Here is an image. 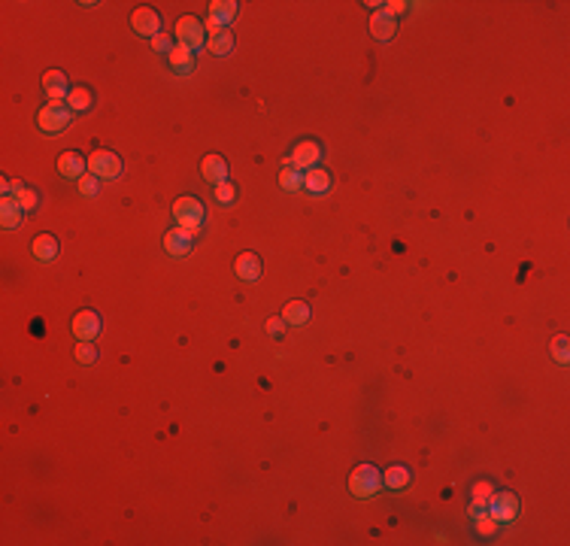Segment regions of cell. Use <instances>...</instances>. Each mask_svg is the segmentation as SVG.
<instances>
[{
	"label": "cell",
	"instance_id": "6da1fadb",
	"mask_svg": "<svg viewBox=\"0 0 570 546\" xmlns=\"http://www.w3.org/2000/svg\"><path fill=\"white\" fill-rule=\"evenodd\" d=\"M380 489H382V473L376 470L373 464H358L352 470V477H349V491L361 500L373 498Z\"/></svg>",
	"mask_w": 570,
	"mask_h": 546
},
{
	"label": "cell",
	"instance_id": "7a4b0ae2",
	"mask_svg": "<svg viewBox=\"0 0 570 546\" xmlns=\"http://www.w3.org/2000/svg\"><path fill=\"white\" fill-rule=\"evenodd\" d=\"M173 218H176V225L179 227H186V231L191 237H197L200 234V222H204V204H200L197 197H179L176 204H173Z\"/></svg>",
	"mask_w": 570,
	"mask_h": 546
},
{
	"label": "cell",
	"instance_id": "3957f363",
	"mask_svg": "<svg viewBox=\"0 0 570 546\" xmlns=\"http://www.w3.org/2000/svg\"><path fill=\"white\" fill-rule=\"evenodd\" d=\"M70 118H73V109L67 104H46L40 109V115H36V125H40L43 134L55 136V134H61L64 127L70 125Z\"/></svg>",
	"mask_w": 570,
	"mask_h": 546
},
{
	"label": "cell",
	"instance_id": "277c9868",
	"mask_svg": "<svg viewBox=\"0 0 570 546\" xmlns=\"http://www.w3.org/2000/svg\"><path fill=\"white\" fill-rule=\"evenodd\" d=\"M176 40H179V46H186V49H191V52L204 49L207 24H200V18H195V15H182L176 22Z\"/></svg>",
	"mask_w": 570,
	"mask_h": 546
},
{
	"label": "cell",
	"instance_id": "5b68a950",
	"mask_svg": "<svg viewBox=\"0 0 570 546\" xmlns=\"http://www.w3.org/2000/svg\"><path fill=\"white\" fill-rule=\"evenodd\" d=\"M485 513L494 516L498 522H513L519 516V498L513 491H492L489 504H485Z\"/></svg>",
	"mask_w": 570,
	"mask_h": 546
},
{
	"label": "cell",
	"instance_id": "8992f818",
	"mask_svg": "<svg viewBox=\"0 0 570 546\" xmlns=\"http://www.w3.org/2000/svg\"><path fill=\"white\" fill-rule=\"evenodd\" d=\"M88 170L100 179H116V176H122V158L109 149H97L88 158Z\"/></svg>",
	"mask_w": 570,
	"mask_h": 546
},
{
	"label": "cell",
	"instance_id": "52a82bcc",
	"mask_svg": "<svg viewBox=\"0 0 570 546\" xmlns=\"http://www.w3.org/2000/svg\"><path fill=\"white\" fill-rule=\"evenodd\" d=\"M321 161V146L316 143V140H303V143H298L294 146V152H291V167L294 170H300V173H307V170H312L316 164Z\"/></svg>",
	"mask_w": 570,
	"mask_h": 546
},
{
	"label": "cell",
	"instance_id": "ba28073f",
	"mask_svg": "<svg viewBox=\"0 0 570 546\" xmlns=\"http://www.w3.org/2000/svg\"><path fill=\"white\" fill-rule=\"evenodd\" d=\"M131 27L140 36H149V40H155V36L161 34V15L155 13L152 6H140V9H134V15H131Z\"/></svg>",
	"mask_w": 570,
	"mask_h": 546
},
{
	"label": "cell",
	"instance_id": "9c48e42d",
	"mask_svg": "<svg viewBox=\"0 0 570 546\" xmlns=\"http://www.w3.org/2000/svg\"><path fill=\"white\" fill-rule=\"evenodd\" d=\"M73 334L85 343H95V337L100 334V316L95 309H79V313L73 316Z\"/></svg>",
	"mask_w": 570,
	"mask_h": 546
},
{
	"label": "cell",
	"instance_id": "30bf717a",
	"mask_svg": "<svg viewBox=\"0 0 570 546\" xmlns=\"http://www.w3.org/2000/svg\"><path fill=\"white\" fill-rule=\"evenodd\" d=\"M43 88H46V94H49V104H61V100H67V94H70L67 76H64L61 70H46L43 73Z\"/></svg>",
	"mask_w": 570,
	"mask_h": 546
},
{
	"label": "cell",
	"instance_id": "8fae6325",
	"mask_svg": "<svg viewBox=\"0 0 570 546\" xmlns=\"http://www.w3.org/2000/svg\"><path fill=\"white\" fill-rule=\"evenodd\" d=\"M207 46L213 55H228L234 49V34L228 27H218L213 22H207Z\"/></svg>",
	"mask_w": 570,
	"mask_h": 546
},
{
	"label": "cell",
	"instance_id": "7c38bea8",
	"mask_svg": "<svg viewBox=\"0 0 570 546\" xmlns=\"http://www.w3.org/2000/svg\"><path fill=\"white\" fill-rule=\"evenodd\" d=\"M164 249H167L173 258H186L191 252V234L186 227H170V231L164 234Z\"/></svg>",
	"mask_w": 570,
	"mask_h": 546
},
{
	"label": "cell",
	"instance_id": "4fadbf2b",
	"mask_svg": "<svg viewBox=\"0 0 570 546\" xmlns=\"http://www.w3.org/2000/svg\"><path fill=\"white\" fill-rule=\"evenodd\" d=\"M85 167H88V161L82 158L79 152H64L58 158V173L64 179H76L79 182L82 176H85Z\"/></svg>",
	"mask_w": 570,
	"mask_h": 546
},
{
	"label": "cell",
	"instance_id": "5bb4252c",
	"mask_svg": "<svg viewBox=\"0 0 570 546\" xmlns=\"http://www.w3.org/2000/svg\"><path fill=\"white\" fill-rule=\"evenodd\" d=\"M240 13V4L237 0H213L209 4V22L218 24V27H228Z\"/></svg>",
	"mask_w": 570,
	"mask_h": 546
},
{
	"label": "cell",
	"instance_id": "9a60e30c",
	"mask_svg": "<svg viewBox=\"0 0 570 546\" xmlns=\"http://www.w3.org/2000/svg\"><path fill=\"white\" fill-rule=\"evenodd\" d=\"M200 173H204L207 182H213V186H222V182H228V164L222 155H207L204 161H200Z\"/></svg>",
	"mask_w": 570,
	"mask_h": 546
},
{
	"label": "cell",
	"instance_id": "2e32d148",
	"mask_svg": "<svg viewBox=\"0 0 570 546\" xmlns=\"http://www.w3.org/2000/svg\"><path fill=\"white\" fill-rule=\"evenodd\" d=\"M234 273L240 276L243 282H255L261 276V258L255 252H243V255H237V261H234Z\"/></svg>",
	"mask_w": 570,
	"mask_h": 546
},
{
	"label": "cell",
	"instance_id": "e0dca14e",
	"mask_svg": "<svg viewBox=\"0 0 570 546\" xmlns=\"http://www.w3.org/2000/svg\"><path fill=\"white\" fill-rule=\"evenodd\" d=\"M412 482V473L403 468V464H391L389 470L382 473V486L385 489H391V491H401V489H407Z\"/></svg>",
	"mask_w": 570,
	"mask_h": 546
},
{
	"label": "cell",
	"instance_id": "ac0fdd59",
	"mask_svg": "<svg viewBox=\"0 0 570 546\" xmlns=\"http://www.w3.org/2000/svg\"><path fill=\"white\" fill-rule=\"evenodd\" d=\"M22 213H25V209L18 206L15 197H4V200H0V225H4L6 231H13V227L22 225Z\"/></svg>",
	"mask_w": 570,
	"mask_h": 546
},
{
	"label": "cell",
	"instance_id": "d6986e66",
	"mask_svg": "<svg viewBox=\"0 0 570 546\" xmlns=\"http://www.w3.org/2000/svg\"><path fill=\"white\" fill-rule=\"evenodd\" d=\"M167 61H170V67L176 70V73H191V70H195V52L186 49V46H179V43L167 52Z\"/></svg>",
	"mask_w": 570,
	"mask_h": 546
},
{
	"label": "cell",
	"instance_id": "ffe728a7",
	"mask_svg": "<svg viewBox=\"0 0 570 546\" xmlns=\"http://www.w3.org/2000/svg\"><path fill=\"white\" fill-rule=\"evenodd\" d=\"M370 34L376 36V40H391L394 36V18L389 13H382V9H376V13L370 15Z\"/></svg>",
	"mask_w": 570,
	"mask_h": 546
},
{
	"label": "cell",
	"instance_id": "44dd1931",
	"mask_svg": "<svg viewBox=\"0 0 570 546\" xmlns=\"http://www.w3.org/2000/svg\"><path fill=\"white\" fill-rule=\"evenodd\" d=\"M310 304H303V300H289L282 309V322L285 325H307L310 322Z\"/></svg>",
	"mask_w": 570,
	"mask_h": 546
},
{
	"label": "cell",
	"instance_id": "7402d4cb",
	"mask_svg": "<svg viewBox=\"0 0 570 546\" xmlns=\"http://www.w3.org/2000/svg\"><path fill=\"white\" fill-rule=\"evenodd\" d=\"M303 188H310L312 195H325V191L331 188V173L319 170V167L307 170V173H303Z\"/></svg>",
	"mask_w": 570,
	"mask_h": 546
},
{
	"label": "cell",
	"instance_id": "603a6c76",
	"mask_svg": "<svg viewBox=\"0 0 570 546\" xmlns=\"http://www.w3.org/2000/svg\"><path fill=\"white\" fill-rule=\"evenodd\" d=\"M91 104H95V94H91V88H85V85L70 88L67 106L73 109V113H85V109H91Z\"/></svg>",
	"mask_w": 570,
	"mask_h": 546
},
{
	"label": "cell",
	"instance_id": "cb8c5ba5",
	"mask_svg": "<svg viewBox=\"0 0 570 546\" xmlns=\"http://www.w3.org/2000/svg\"><path fill=\"white\" fill-rule=\"evenodd\" d=\"M55 255H58V240H55L52 234H40L34 240V258L36 261H52Z\"/></svg>",
	"mask_w": 570,
	"mask_h": 546
},
{
	"label": "cell",
	"instance_id": "d4e9b609",
	"mask_svg": "<svg viewBox=\"0 0 570 546\" xmlns=\"http://www.w3.org/2000/svg\"><path fill=\"white\" fill-rule=\"evenodd\" d=\"M279 186L285 191H300L303 188V173L294 170L291 164H289V167H282V173H279Z\"/></svg>",
	"mask_w": 570,
	"mask_h": 546
},
{
	"label": "cell",
	"instance_id": "484cf974",
	"mask_svg": "<svg viewBox=\"0 0 570 546\" xmlns=\"http://www.w3.org/2000/svg\"><path fill=\"white\" fill-rule=\"evenodd\" d=\"M549 352H552V358L558 364H567L570 361V340H567L564 334H558L555 340H552V346H549Z\"/></svg>",
	"mask_w": 570,
	"mask_h": 546
},
{
	"label": "cell",
	"instance_id": "4316f807",
	"mask_svg": "<svg viewBox=\"0 0 570 546\" xmlns=\"http://www.w3.org/2000/svg\"><path fill=\"white\" fill-rule=\"evenodd\" d=\"M473 522H476V531H480L482 537H494V534H498V525H501L498 519H494V516H489V513L476 516Z\"/></svg>",
	"mask_w": 570,
	"mask_h": 546
},
{
	"label": "cell",
	"instance_id": "83f0119b",
	"mask_svg": "<svg viewBox=\"0 0 570 546\" xmlns=\"http://www.w3.org/2000/svg\"><path fill=\"white\" fill-rule=\"evenodd\" d=\"M492 491H494V486L492 482H485V479H480V482H473V489H471V495H473V504H489V498H492Z\"/></svg>",
	"mask_w": 570,
	"mask_h": 546
},
{
	"label": "cell",
	"instance_id": "f1b7e54d",
	"mask_svg": "<svg viewBox=\"0 0 570 546\" xmlns=\"http://www.w3.org/2000/svg\"><path fill=\"white\" fill-rule=\"evenodd\" d=\"M76 361H79V364H95V361H97V346L79 340V346H76Z\"/></svg>",
	"mask_w": 570,
	"mask_h": 546
},
{
	"label": "cell",
	"instance_id": "f546056e",
	"mask_svg": "<svg viewBox=\"0 0 570 546\" xmlns=\"http://www.w3.org/2000/svg\"><path fill=\"white\" fill-rule=\"evenodd\" d=\"M97 191H100V176H95V173H91V176H82V179H79V195H82V197H95Z\"/></svg>",
	"mask_w": 570,
	"mask_h": 546
},
{
	"label": "cell",
	"instance_id": "4dcf8cb0",
	"mask_svg": "<svg viewBox=\"0 0 570 546\" xmlns=\"http://www.w3.org/2000/svg\"><path fill=\"white\" fill-rule=\"evenodd\" d=\"M15 200H18V206H22L25 213H31V209H36V204H40V195H36L34 188H25V191H22V195H18Z\"/></svg>",
	"mask_w": 570,
	"mask_h": 546
},
{
	"label": "cell",
	"instance_id": "1f68e13d",
	"mask_svg": "<svg viewBox=\"0 0 570 546\" xmlns=\"http://www.w3.org/2000/svg\"><path fill=\"white\" fill-rule=\"evenodd\" d=\"M234 197H237V188L231 186V182H222V186H216V200H218L222 206L234 204Z\"/></svg>",
	"mask_w": 570,
	"mask_h": 546
},
{
	"label": "cell",
	"instance_id": "d6a6232c",
	"mask_svg": "<svg viewBox=\"0 0 570 546\" xmlns=\"http://www.w3.org/2000/svg\"><path fill=\"white\" fill-rule=\"evenodd\" d=\"M27 186L22 179H4V186H0V191H4V197H18Z\"/></svg>",
	"mask_w": 570,
	"mask_h": 546
},
{
	"label": "cell",
	"instance_id": "836d02e7",
	"mask_svg": "<svg viewBox=\"0 0 570 546\" xmlns=\"http://www.w3.org/2000/svg\"><path fill=\"white\" fill-rule=\"evenodd\" d=\"M152 49H155V52H164V55H167V52L173 49L170 36H167V34H164V31H161V34H158V36H155V40H152Z\"/></svg>",
	"mask_w": 570,
	"mask_h": 546
},
{
	"label": "cell",
	"instance_id": "e575fe53",
	"mask_svg": "<svg viewBox=\"0 0 570 546\" xmlns=\"http://www.w3.org/2000/svg\"><path fill=\"white\" fill-rule=\"evenodd\" d=\"M382 13H389L394 18V15L407 13V4H403V0H389V4H382Z\"/></svg>",
	"mask_w": 570,
	"mask_h": 546
},
{
	"label": "cell",
	"instance_id": "d590c367",
	"mask_svg": "<svg viewBox=\"0 0 570 546\" xmlns=\"http://www.w3.org/2000/svg\"><path fill=\"white\" fill-rule=\"evenodd\" d=\"M282 331H285V322H282V316H279V318H267V334L279 337Z\"/></svg>",
	"mask_w": 570,
	"mask_h": 546
},
{
	"label": "cell",
	"instance_id": "8d00e7d4",
	"mask_svg": "<svg viewBox=\"0 0 570 546\" xmlns=\"http://www.w3.org/2000/svg\"><path fill=\"white\" fill-rule=\"evenodd\" d=\"M482 513H485V507H482V504H471V516H473V519H476V516H482Z\"/></svg>",
	"mask_w": 570,
	"mask_h": 546
}]
</instances>
